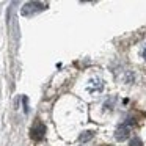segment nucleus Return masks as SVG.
<instances>
[{
  "label": "nucleus",
  "mask_w": 146,
  "mask_h": 146,
  "mask_svg": "<svg viewBox=\"0 0 146 146\" xmlns=\"http://www.w3.org/2000/svg\"><path fill=\"white\" fill-rule=\"evenodd\" d=\"M130 132H132V121H126L115 130V138L118 141H124V140L129 138Z\"/></svg>",
  "instance_id": "f257e3e1"
},
{
  "label": "nucleus",
  "mask_w": 146,
  "mask_h": 146,
  "mask_svg": "<svg viewBox=\"0 0 146 146\" xmlns=\"http://www.w3.org/2000/svg\"><path fill=\"white\" fill-rule=\"evenodd\" d=\"M44 133H46V126L39 119H35L32 129H30V137H32L35 141H39V140L44 138Z\"/></svg>",
  "instance_id": "f03ea898"
},
{
  "label": "nucleus",
  "mask_w": 146,
  "mask_h": 146,
  "mask_svg": "<svg viewBox=\"0 0 146 146\" xmlns=\"http://www.w3.org/2000/svg\"><path fill=\"white\" fill-rule=\"evenodd\" d=\"M143 57H145V58H146V47H145V49H143Z\"/></svg>",
  "instance_id": "39448f33"
},
{
  "label": "nucleus",
  "mask_w": 146,
  "mask_h": 146,
  "mask_svg": "<svg viewBox=\"0 0 146 146\" xmlns=\"http://www.w3.org/2000/svg\"><path fill=\"white\" fill-rule=\"evenodd\" d=\"M129 146H143V141H141V140L138 138V137H133V138L130 140Z\"/></svg>",
  "instance_id": "7ed1b4c3"
},
{
  "label": "nucleus",
  "mask_w": 146,
  "mask_h": 146,
  "mask_svg": "<svg viewBox=\"0 0 146 146\" xmlns=\"http://www.w3.org/2000/svg\"><path fill=\"white\" fill-rule=\"evenodd\" d=\"M93 135H94V132H85V135L80 137V141H86V140L93 138Z\"/></svg>",
  "instance_id": "20e7f679"
}]
</instances>
